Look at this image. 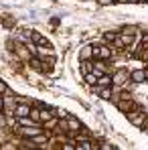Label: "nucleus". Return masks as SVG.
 <instances>
[{
	"instance_id": "nucleus-1",
	"label": "nucleus",
	"mask_w": 148,
	"mask_h": 150,
	"mask_svg": "<svg viewBox=\"0 0 148 150\" xmlns=\"http://www.w3.org/2000/svg\"><path fill=\"white\" fill-rule=\"evenodd\" d=\"M126 118H128V120H130L134 126L142 128V124H144V118H146V112H144L140 105H136V108H132L130 112H126Z\"/></svg>"
},
{
	"instance_id": "nucleus-2",
	"label": "nucleus",
	"mask_w": 148,
	"mask_h": 150,
	"mask_svg": "<svg viewBox=\"0 0 148 150\" xmlns=\"http://www.w3.org/2000/svg\"><path fill=\"white\" fill-rule=\"evenodd\" d=\"M16 132H18L23 138H33V136L41 134V132H45V128H41L39 124H30V126H21V128H16Z\"/></svg>"
},
{
	"instance_id": "nucleus-3",
	"label": "nucleus",
	"mask_w": 148,
	"mask_h": 150,
	"mask_svg": "<svg viewBox=\"0 0 148 150\" xmlns=\"http://www.w3.org/2000/svg\"><path fill=\"white\" fill-rule=\"evenodd\" d=\"M65 122H67V134L75 136L77 132H83V124H81L77 118H73V116H67V118H65Z\"/></svg>"
},
{
	"instance_id": "nucleus-4",
	"label": "nucleus",
	"mask_w": 148,
	"mask_h": 150,
	"mask_svg": "<svg viewBox=\"0 0 148 150\" xmlns=\"http://www.w3.org/2000/svg\"><path fill=\"white\" fill-rule=\"evenodd\" d=\"M116 105H118V110H120V112H124V114H126V112H130L132 108H136L138 103L132 100L130 96H126V98H120V101H118Z\"/></svg>"
},
{
	"instance_id": "nucleus-5",
	"label": "nucleus",
	"mask_w": 148,
	"mask_h": 150,
	"mask_svg": "<svg viewBox=\"0 0 148 150\" xmlns=\"http://www.w3.org/2000/svg\"><path fill=\"white\" fill-rule=\"evenodd\" d=\"M148 77V69H134V71H130V81H134V83H144Z\"/></svg>"
},
{
	"instance_id": "nucleus-6",
	"label": "nucleus",
	"mask_w": 148,
	"mask_h": 150,
	"mask_svg": "<svg viewBox=\"0 0 148 150\" xmlns=\"http://www.w3.org/2000/svg\"><path fill=\"white\" fill-rule=\"evenodd\" d=\"M30 108H33L30 103H25V101H21V103H18V105L14 108L12 116H14V118H21V116H28V114H30Z\"/></svg>"
},
{
	"instance_id": "nucleus-7",
	"label": "nucleus",
	"mask_w": 148,
	"mask_h": 150,
	"mask_svg": "<svg viewBox=\"0 0 148 150\" xmlns=\"http://www.w3.org/2000/svg\"><path fill=\"white\" fill-rule=\"evenodd\" d=\"M30 41L35 43V45H39V47H51L49 45V41L39 33V30H30Z\"/></svg>"
},
{
	"instance_id": "nucleus-8",
	"label": "nucleus",
	"mask_w": 148,
	"mask_h": 150,
	"mask_svg": "<svg viewBox=\"0 0 148 150\" xmlns=\"http://www.w3.org/2000/svg\"><path fill=\"white\" fill-rule=\"evenodd\" d=\"M112 77H114V83H118V85H126V83L130 81V73L124 71V69H118Z\"/></svg>"
},
{
	"instance_id": "nucleus-9",
	"label": "nucleus",
	"mask_w": 148,
	"mask_h": 150,
	"mask_svg": "<svg viewBox=\"0 0 148 150\" xmlns=\"http://www.w3.org/2000/svg\"><path fill=\"white\" fill-rule=\"evenodd\" d=\"M99 146L91 140V138H87V140H79L77 142V150H98Z\"/></svg>"
},
{
	"instance_id": "nucleus-10",
	"label": "nucleus",
	"mask_w": 148,
	"mask_h": 150,
	"mask_svg": "<svg viewBox=\"0 0 148 150\" xmlns=\"http://www.w3.org/2000/svg\"><path fill=\"white\" fill-rule=\"evenodd\" d=\"M98 85H99V87H112V85H114V77H112L110 73L99 75V77H98Z\"/></svg>"
},
{
	"instance_id": "nucleus-11",
	"label": "nucleus",
	"mask_w": 148,
	"mask_h": 150,
	"mask_svg": "<svg viewBox=\"0 0 148 150\" xmlns=\"http://www.w3.org/2000/svg\"><path fill=\"white\" fill-rule=\"evenodd\" d=\"M53 116H55L53 108H43V105H41V124H43V122H47L49 118H53Z\"/></svg>"
},
{
	"instance_id": "nucleus-12",
	"label": "nucleus",
	"mask_w": 148,
	"mask_h": 150,
	"mask_svg": "<svg viewBox=\"0 0 148 150\" xmlns=\"http://www.w3.org/2000/svg\"><path fill=\"white\" fill-rule=\"evenodd\" d=\"M57 124H59V118L53 116V118L47 120V122H43V128H45V130H57Z\"/></svg>"
},
{
	"instance_id": "nucleus-13",
	"label": "nucleus",
	"mask_w": 148,
	"mask_h": 150,
	"mask_svg": "<svg viewBox=\"0 0 148 150\" xmlns=\"http://www.w3.org/2000/svg\"><path fill=\"white\" fill-rule=\"evenodd\" d=\"M112 49H118V51H126L128 47H126V43H124V39H122V35H118L116 37V41L112 43Z\"/></svg>"
},
{
	"instance_id": "nucleus-14",
	"label": "nucleus",
	"mask_w": 148,
	"mask_h": 150,
	"mask_svg": "<svg viewBox=\"0 0 148 150\" xmlns=\"http://www.w3.org/2000/svg\"><path fill=\"white\" fill-rule=\"evenodd\" d=\"M91 59H93L91 45H87V47H83V51H81V61H91Z\"/></svg>"
},
{
	"instance_id": "nucleus-15",
	"label": "nucleus",
	"mask_w": 148,
	"mask_h": 150,
	"mask_svg": "<svg viewBox=\"0 0 148 150\" xmlns=\"http://www.w3.org/2000/svg\"><path fill=\"white\" fill-rule=\"evenodd\" d=\"M83 79H85V83H87L89 87L98 83V75L93 73V71H89V73H85V75H83Z\"/></svg>"
},
{
	"instance_id": "nucleus-16",
	"label": "nucleus",
	"mask_w": 148,
	"mask_h": 150,
	"mask_svg": "<svg viewBox=\"0 0 148 150\" xmlns=\"http://www.w3.org/2000/svg\"><path fill=\"white\" fill-rule=\"evenodd\" d=\"M118 35H120V33H112V30H110V33H103V41H106L108 45H112V43L116 41V37H118Z\"/></svg>"
},
{
	"instance_id": "nucleus-17",
	"label": "nucleus",
	"mask_w": 148,
	"mask_h": 150,
	"mask_svg": "<svg viewBox=\"0 0 148 150\" xmlns=\"http://www.w3.org/2000/svg\"><path fill=\"white\" fill-rule=\"evenodd\" d=\"M53 112H55V116H57L59 120H65V118L69 116V114H67L65 110H59V108H53Z\"/></svg>"
},
{
	"instance_id": "nucleus-18",
	"label": "nucleus",
	"mask_w": 148,
	"mask_h": 150,
	"mask_svg": "<svg viewBox=\"0 0 148 150\" xmlns=\"http://www.w3.org/2000/svg\"><path fill=\"white\" fill-rule=\"evenodd\" d=\"M0 93H2V96H4V93H8V83H6V81H2V79H0Z\"/></svg>"
},
{
	"instance_id": "nucleus-19",
	"label": "nucleus",
	"mask_w": 148,
	"mask_h": 150,
	"mask_svg": "<svg viewBox=\"0 0 148 150\" xmlns=\"http://www.w3.org/2000/svg\"><path fill=\"white\" fill-rule=\"evenodd\" d=\"M122 33H128V35H136L138 30H136V26H126V28H122Z\"/></svg>"
},
{
	"instance_id": "nucleus-20",
	"label": "nucleus",
	"mask_w": 148,
	"mask_h": 150,
	"mask_svg": "<svg viewBox=\"0 0 148 150\" xmlns=\"http://www.w3.org/2000/svg\"><path fill=\"white\" fill-rule=\"evenodd\" d=\"M144 61H148V45H144V49H142V55H140Z\"/></svg>"
},
{
	"instance_id": "nucleus-21",
	"label": "nucleus",
	"mask_w": 148,
	"mask_h": 150,
	"mask_svg": "<svg viewBox=\"0 0 148 150\" xmlns=\"http://www.w3.org/2000/svg\"><path fill=\"white\" fill-rule=\"evenodd\" d=\"M140 43H142V45H148V30L142 35V37H140Z\"/></svg>"
},
{
	"instance_id": "nucleus-22",
	"label": "nucleus",
	"mask_w": 148,
	"mask_h": 150,
	"mask_svg": "<svg viewBox=\"0 0 148 150\" xmlns=\"http://www.w3.org/2000/svg\"><path fill=\"white\" fill-rule=\"evenodd\" d=\"M99 148H101V150H114L116 146H114V144H101Z\"/></svg>"
},
{
	"instance_id": "nucleus-23",
	"label": "nucleus",
	"mask_w": 148,
	"mask_h": 150,
	"mask_svg": "<svg viewBox=\"0 0 148 150\" xmlns=\"http://www.w3.org/2000/svg\"><path fill=\"white\" fill-rule=\"evenodd\" d=\"M142 128H144V130H148V116L144 118V124H142Z\"/></svg>"
},
{
	"instance_id": "nucleus-24",
	"label": "nucleus",
	"mask_w": 148,
	"mask_h": 150,
	"mask_svg": "<svg viewBox=\"0 0 148 150\" xmlns=\"http://www.w3.org/2000/svg\"><path fill=\"white\" fill-rule=\"evenodd\" d=\"M126 2H130V4H140V0H126Z\"/></svg>"
}]
</instances>
